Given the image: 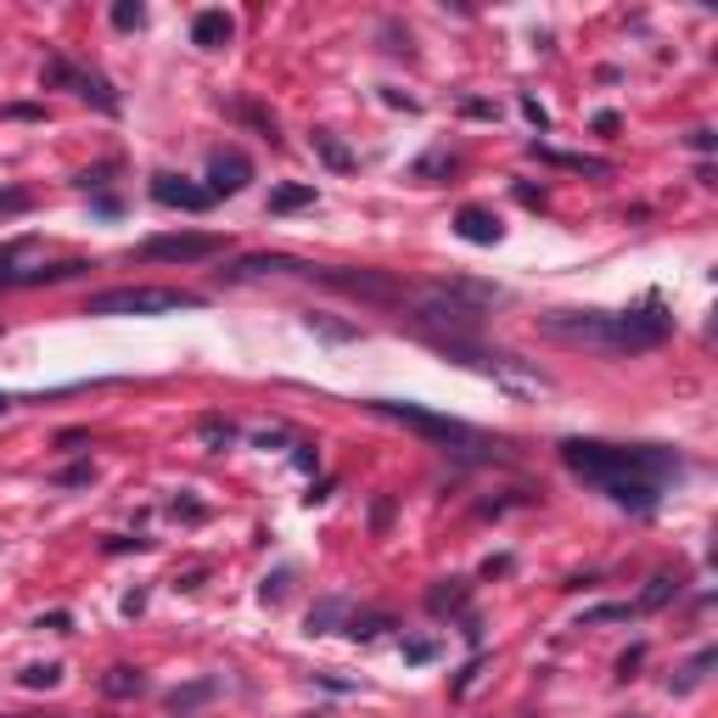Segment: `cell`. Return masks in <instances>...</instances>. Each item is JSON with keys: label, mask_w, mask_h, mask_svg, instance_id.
<instances>
[{"label": "cell", "mask_w": 718, "mask_h": 718, "mask_svg": "<svg viewBox=\"0 0 718 718\" xmlns=\"http://www.w3.org/2000/svg\"><path fill=\"white\" fill-rule=\"evenodd\" d=\"M561 466L572 477H584L590 489H601L612 505H624L635 516H651L662 505V489L680 477V455L662 444H606V438H567Z\"/></svg>", "instance_id": "1"}, {"label": "cell", "mask_w": 718, "mask_h": 718, "mask_svg": "<svg viewBox=\"0 0 718 718\" xmlns=\"http://www.w3.org/2000/svg\"><path fill=\"white\" fill-rule=\"evenodd\" d=\"M550 338L572 343V349H595V354H646L662 349L668 331H674V315L662 309V298H646V309H624V315H595V309H561L539 320Z\"/></svg>", "instance_id": "2"}, {"label": "cell", "mask_w": 718, "mask_h": 718, "mask_svg": "<svg viewBox=\"0 0 718 718\" xmlns=\"http://www.w3.org/2000/svg\"><path fill=\"white\" fill-rule=\"evenodd\" d=\"M444 360H455V365H466V371H483V376H494L500 388H511V394H550V376L539 371V365H528V360H516V354H505V349H483L477 338H466V343H433Z\"/></svg>", "instance_id": "3"}, {"label": "cell", "mask_w": 718, "mask_h": 718, "mask_svg": "<svg viewBox=\"0 0 718 718\" xmlns=\"http://www.w3.org/2000/svg\"><path fill=\"white\" fill-rule=\"evenodd\" d=\"M371 410L388 415V421H399V426H410V433H421V438L444 444V449H455V455H471V449H494V455H500V444H489L483 433H471L466 421H449V415H438V410H421V404H404V399H371Z\"/></svg>", "instance_id": "4"}, {"label": "cell", "mask_w": 718, "mask_h": 718, "mask_svg": "<svg viewBox=\"0 0 718 718\" xmlns=\"http://www.w3.org/2000/svg\"><path fill=\"white\" fill-rule=\"evenodd\" d=\"M180 309H203V298L180 293V286H107L84 304V315H180Z\"/></svg>", "instance_id": "5"}, {"label": "cell", "mask_w": 718, "mask_h": 718, "mask_svg": "<svg viewBox=\"0 0 718 718\" xmlns=\"http://www.w3.org/2000/svg\"><path fill=\"white\" fill-rule=\"evenodd\" d=\"M309 275L338 286V293H349V298H360V304H381V309H399L404 293H410V286L399 275H388V270H326V264H315Z\"/></svg>", "instance_id": "6"}, {"label": "cell", "mask_w": 718, "mask_h": 718, "mask_svg": "<svg viewBox=\"0 0 718 718\" xmlns=\"http://www.w3.org/2000/svg\"><path fill=\"white\" fill-rule=\"evenodd\" d=\"M225 242L219 236H203V230H174V236H147L135 253L152 259V264H197V259H214Z\"/></svg>", "instance_id": "7"}, {"label": "cell", "mask_w": 718, "mask_h": 718, "mask_svg": "<svg viewBox=\"0 0 718 718\" xmlns=\"http://www.w3.org/2000/svg\"><path fill=\"white\" fill-rule=\"evenodd\" d=\"M253 185V158L242 147H214L208 152V197H236Z\"/></svg>", "instance_id": "8"}, {"label": "cell", "mask_w": 718, "mask_h": 718, "mask_svg": "<svg viewBox=\"0 0 718 718\" xmlns=\"http://www.w3.org/2000/svg\"><path fill=\"white\" fill-rule=\"evenodd\" d=\"M152 197H158L163 208H180V214H203V208H214L208 185L185 180V174H169V169H158V174H152Z\"/></svg>", "instance_id": "9"}, {"label": "cell", "mask_w": 718, "mask_h": 718, "mask_svg": "<svg viewBox=\"0 0 718 718\" xmlns=\"http://www.w3.org/2000/svg\"><path fill=\"white\" fill-rule=\"evenodd\" d=\"M315 264L293 259V253H248V259H236L230 270H219L225 281H259V275H309Z\"/></svg>", "instance_id": "10"}, {"label": "cell", "mask_w": 718, "mask_h": 718, "mask_svg": "<svg viewBox=\"0 0 718 718\" xmlns=\"http://www.w3.org/2000/svg\"><path fill=\"white\" fill-rule=\"evenodd\" d=\"M455 236L460 242H471V248H494L500 236H505V225L489 214V208H477V203H466L460 214H455Z\"/></svg>", "instance_id": "11"}, {"label": "cell", "mask_w": 718, "mask_h": 718, "mask_svg": "<svg viewBox=\"0 0 718 718\" xmlns=\"http://www.w3.org/2000/svg\"><path fill=\"white\" fill-rule=\"evenodd\" d=\"M191 39H197L203 52H225V45L236 39V18L230 12H197L191 18Z\"/></svg>", "instance_id": "12"}, {"label": "cell", "mask_w": 718, "mask_h": 718, "mask_svg": "<svg viewBox=\"0 0 718 718\" xmlns=\"http://www.w3.org/2000/svg\"><path fill=\"white\" fill-rule=\"evenodd\" d=\"M539 163H550V169H572V174H595V180H606L612 174V163L606 158H584V152H556V147H545V140H534L528 147Z\"/></svg>", "instance_id": "13"}, {"label": "cell", "mask_w": 718, "mask_h": 718, "mask_svg": "<svg viewBox=\"0 0 718 718\" xmlns=\"http://www.w3.org/2000/svg\"><path fill=\"white\" fill-rule=\"evenodd\" d=\"M466 601H471V579H438L426 590V612L433 617H455V612H466Z\"/></svg>", "instance_id": "14"}, {"label": "cell", "mask_w": 718, "mask_h": 718, "mask_svg": "<svg viewBox=\"0 0 718 718\" xmlns=\"http://www.w3.org/2000/svg\"><path fill=\"white\" fill-rule=\"evenodd\" d=\"M102 696H113V702L147 696V674H140V668H129V662H113L107 674H102Z\"/></svg>", "instance_id": "15"}, {"label": "cell", "mask_w": 718, "mask_h": 718, "mask_svg": "<svg viewBox=\"0 0 718 718\" xmlns=\"http://www.w3.org/2000/svg\"><path fill=\"white\" fill-rule=\"evenodd\" d=\"M309 147L320 152V163H326V169H338V174H349V169L360 163V158H354V152L343 147V140L331 135V129H315V135H309Z\"/></svg>", "instance_id": "16"}, {"label": "cell", "mask_w": 718, "mask_h": 718, "mask_svg": "<svg viewBox=\"0 0 718 718\" xmlns=\"http://www.w3.org/2000/svg\"><path fill=\"white\" fill-rule=\"evenodd\" d=\"M674 595H680V579H674V572H657V579L640 590V601H629V606H635V617H640V612H662Z\"/></svg>", "instance_id": "17"}, {"label": "cell", "mask_w": 718, "mask_h": 718, "mask_svg": "<svg viewBox=\"0 0 718 718\" xmlns=\"http://www.w3.org/2000/svg\"><path fill=\"white\" fill-rule=\"evenodd\" d=\"M713 662H718V651H713V646H702V651H696V657H691V662L680 668V674H674V680H668V691H674V696H685V691H696V685L707 680V668H713Z\"/></svg>", "instance_id": "18"}, {"label": "cell", "mask_w": 718, "mask_h": 718, "mask_svg": "<svg viewBox=\"0 0 718 718\" xmlns=\"http://www.w3.org/2000/svg\"><path fill=\"white\" fill-rule=\"evenodd\" d=\"M73 90L84 95V102H95V107H102V113H118V95H113V84L102 79V73H73Z\"/></svg>", "instance_id": "19"}, {"label": "cell", "mask_w": 718, "mask_h": 718, "mask_svg": "<svg viewBox=\"0 0 718 718\" xmlns=\"http://www.w3.org/2000/svg\"><path fill=\"white\" fill-rule=\"evenodd\" d=\"M304 326L315 331V338H326V343H354V338H360V326H349V320H331L326 309H309V315H304Z\"/></svg>", "instance_id": "20"}, {"label": "cell", "mask_w": 718, "mask_h": 718, "mask_svg": "<svg viewBox=\"0 0 718 718\" xmlns=\"http://www.w3.org/2000/svg\"><path fill=\"white\" fill-rule=\"evenodd\" d=\"M349 617V601L343 595H326V601H315L309 606V635H331Z\"/></svg>", "instance_id": "21"}, {"label": "cell", "mask_w": 718, "mask_h": 718, "mask_svg": "<svg viewBox=\"0 0 718 718\" xmlns=\"http://www.w3.org/2000/svg\"><path fill=\"white\" fill-rule=\"evenodd\" d=\"M315 208V185H275L270 191V214H298Z\"/></svg>", "instance_id": "22"}, {"label": "cell", "mask_w": 718, "mask_h": 718, "mask_svg": "<svg viewBox=\"0 0 718 718\" xmlns=\"http://www.w3.org/2000/svg\"><path fill=\"white\" fill-rule=\"evenodd\" d=\"M343 629H349L354 640H376L381 629H394V617H388V612H349Z\"/></svg>", "instance_id": "23"}, {"label": "cell", "mask_w": 718, "mask_h": 718, "mask_svg": "<svg viewBox=\"0 0 718 718\" xmlns=\"http://www.w3.org/2000/svg\"><path fill=\"white\" fill-rule=\"evenodd\" d=\"M230 118H242V124H253L259 135H270V140H281V129H275V113H264L259 102H230Z\"/></svg>", "instance_id": "24"}, {"label": "cell", "mask_w": 718, "mask_h": 718, "mask_svg": "<svg viewBox=\"0 0 718 718\" xmlns=\"http://www.w3.org/2000/svg\"><path fill=\"white\" fill-rule=\"evenodd\" d=\"M197 438H203L208 449H230V444H236V426L219 421V415H203V421H197Z\"/></svg>", "instance_id": "25"}, {"label": "cell", "mask_w": 718, "mask_h": 718, "mask_svg": "<svg viewBox=\"0 0 718 718\" xmlns=\"http://www.w3.org/2000/svg\"><path fill=\"white\" fill-rule=\"evenodd\" d=\"M73 73H79V68H73L68 57H45V68H39V84H45V90H73Z\"/></svg>", "instance_id": "26"}, {"label": "cell", "mask_w": 718, "mask_h": 718, "mask_svg": "<svg viewBox=\"0 0 718 718\" xmlns=\"http://www.w3.org/2000/svg\"><path fill=\"white\" fill-rule=\"evenodd\" d=\"M29 691H52V685H62V662H34V668H23L18 674Z\"/></svg>", "instance_id": "27"}, {"label": "cell", "mask_w": 718, "mask_h": 718, "mask_svg": "<svg viewBox=\"0 0 718 718\" xmlns=\"http://www.w3.org/2000/svg\"><path fill=\"white\" fill-rule=\"evenodd\" d=\"M455 169H460L455 152H426V158L415 163V180H438V174H455Z\"/></svg>", "instance_id": "28"}, {"label": "cell", "mask_w": 718, "mask_h": 718, "mask_svg": "<svg viewBox=\"0 0 718 718\" xmlns=\"http://www.w3.org/2000/svg\"><path fill=\"white\" fill-rule=\"evenodd\" d=\"M208 696H214V680H197V685H185V691L169 696V713H191V707L208 702Z\"/></svg>", "instance_id": "29"}, {"label": "cell", "mask_w": 718, "mask_h": 718, "mask_svg": "<svg viewBox=\"0 0 718 718\" xmlns=\"http://www.w3.org/2000/svg\"><path fill=\"white\" fill-rule=\"evenodd\" d=\"M629 617H635V606H629V601H624V606H590L579 629H590V624H629Z\"/></svg>", "instance_id": "30"}, {"label": "cell", "mask_w": 718, "mask_h": 718, "mask_svg": "<svg viewBox=\"0 0 718 718\" xmlns=\"http://www.w3.org/2000/svg\"><path fill=\"white\" fill-rule=\"evenodd\" d=\"M140 23H147V7H135V0H118V7H113V29H140Z\"/></svg>", "instance_id": "31"}, {"label": "cell", "mask_w": 718, "mask_h": 718, "mask_svg": "<svg viewBox=\"0 0 718 718\" xmlns=\"http://www.w3.org/2000/svg\"><path fill=\"white\" fill-rule=\"evenodd\" d=\"M29 208H34V191H23V185L0 191V214H29Z\"/></svg>", "instance_id": "32"}, {"label": "cell", "mask_w": 718, "mask_h": 718, "mask_svg": "<svg viewBox=\"0 0 718 718\" xmlns=\"http://www.w3.org/2000/svg\"><path fill=\"white\" fill-rule=\"evenodd\" d=\"M90 477H95V466H90V460H73V466H62V471H57V483H62V489H84Z\"/></svg>", "instance_id": "33"}, {"label": "cell", "mask_w": 718, "mask_h": 718, "mask_svg": "<svg viewBox=\"0 0 718 718\" xmlns=\"http://www.w3.org/2000/svg\"><path fill=\"white\" fill-rule=\"evenodd\" d=\"M477 674H483V651H477V657H471V662H466V668H460V680H455V685H449V696H466V691H471V685H477Z\"/></svg>", "instance_id": "34"}, {"label": "cell", "mask_w": 718, "mask_h": 718, "mask_svg": "<svg viewBox=\"0 0 718 718\" xmlns=\"http://www.w3.org/2000/svg\"><path fill=\"white\" fill-rule=\"evenodd\" d=\"M286 584H293V567H281V572H275V579H264V590H259V595H264V601L275 606V601L286 595Z\"/></svg>", "instance_id": "35"}, {"label": "cell", "mask_w": 718, "mask_h": 718, "mask_svg": "<svg viewBox=\"0 0 718 718\" xmlns=\"http://www.w3.org/2000/svg\"><path fill=\"white\" fill-rule=\"evenodd\" d=\"M438 657V640H404V662H433Z\"/></svg>", "instance_id": "36"}, {"label": "cell", "mask_w": 718, "mask_h": 718, "mask_svg": "<svg viewBox=\"0 0 718 718\" xmlns=\"http://www.w3.org/2000/svg\"><path fill=\"white\" fill-rule=\"evenodd\" d=\"M646 662V646H635V651H624L617 657V680H635V668Z\"/></svg>", "instance_id": "37"}, {"label": "cell", "mask_w": 718, "mask_h": 718, "mask_svg": "<svg viewBox=\"0 0 718 718\" xmlns=\"http://www.w3.org/2000/svg\"><path fill=\"white\" fill-rule=\"evenodd\" d=\"M522 118H528V124H539V129H550V113L534 102V95H522Z\"/></svg>", "instance_id": "38"}, {"label": "cell", "mask_w": 718, "mask_h": 718, "mask_svg": "<svg viewBox=\"0 0 718 718\" xmlns=\"http://www.w3.org/2000/svg\"><path fill=\"white\" fill-rule=\"evenodd\" d=\"M169 511H174V516H180V522H203V516H208V511H203V505H197V500H174V505H169Z\"/></svg>", "instance_id": "39"}, {"label": "cell", "mask_w": 718, "mask_h": 718, "mask_svg": "<svg viewBox=\"0 0 718 718\" xmlns=\"http://www.w3.org/2000/svg\"><path fill=\"white\" fill-rule=\"evenodd\" d=\"M460 113H466V118H494V102H477V95H466Z\"/></svg>", "instance_id": "40"}, {"label": "cell", "mask_w": 718, "mask_h": 718, "mask_svg": "<svg viewBox=\"0 0 718 718\" xmlns=\"http://www.w3.org/2000/svg\"><path fill=\"white\" fill-rule=\"evenodd\" d=\"M713 147H718V135H713V129H691V152H702V158H707Z\"/></svg>", "instance_id": "41"}, {"label": "cell", "mask_w": 718, "mask_h": 718, "mask_svg": "<svg viewBox=\"0 0 718 718\" xmlns=\"http://www.w3.org/2000/svg\"><path fill=\"white\" fill-rule=\"evenodd\" d=\"M293 460H298V471H315V466H320V455H315L309 444H293Z\"/></svg>", "instance_id": "42"}, {"label": "cell", "mask_w": 718, "mask_h": 718, "mask_svg": "<svg viewBox=\"0 0 718 718\" xmlns=\"http://www.w3.org/2000/svg\"><path fill=\"white\" fill-rule=\"evenodd\" d=\"M388 516H394V500H376V511H371V528L381 534V528H388Z\"/></svg>", "instance_id": "43"}, {"label": "cell", "mask_w": 718, "mask_h": 718, "mask_svg": "<svg viewBox=\"0 0 718 718\" xmlns=\"http://www.w3.org/2000/svg\"><path fill=\"white\" fill-rule=\"evenodd\" d=\"M516 197L528 203V208H545V191H534V185H516Z\"/></svg>", "instance_id": "44"}, {"label": "cell", "mask_w": 718, "mask_h": 718, "mask_svg": "<svg viewBox=\"0 0 718 718\" xmlns=\"http://www.w3.org/2000/svg\"><path fill=\"white\" fill-rule=\"evenodd\" d=\"M107 550H113V556H124V550H147V539H113Z\"/></svg>", "instance_id": "45"}, {"label": "cell", "mask_w": 718, "mask_h": 718, "mask_svg": "<svg viewBox=\"0 0 718 718\" xmlns=\"http://www.w3.org/2000/svg\"><path fill=\"white\" fill-rule=\"evenodd\" d=\"M0 718H39V713H0Z\"/></svg>", "instance_id": "46"}, {"label": "cell", "mask_w": 718, "mask_h": 718, "mask_svg": "<svg viewBox=\"0 0 718 718\" xmlns=\"http://www.w3.org/2000/svg\"><path fill=\"white\" fill-rule=\"evenodd\" d=\"M7 410H12V399H7V394H0V415H7Z\"/></svg>", "instance_id": "47"}, {"label": "cell", "mask_w": 718, "mask_h": 718, "mask_svg": "<svg viewBox=\"0 0 718 718\" xmlns=\"http://www.w3.org/2000/svg\"><path fill=\"white\" fill-rule=\"evenodd\" d=\"M617 718H646V713H617Z\"/></svg>", "instance_id": "48"}]
</instances>
